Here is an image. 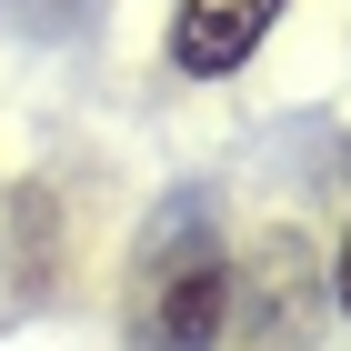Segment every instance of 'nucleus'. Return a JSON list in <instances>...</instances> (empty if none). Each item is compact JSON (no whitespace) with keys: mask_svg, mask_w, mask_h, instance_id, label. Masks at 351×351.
Masks as SVG:
<instances>
[{"mask_svg":"<svg viewBox=\"0 0 351 351\" xmlns=\"http://www.w3.org/2000/svg\"><path fill=\"white\" fill-rule=\"evenodd\" d=\"M231 281H241L231 241H221L201 211H171L161 231L141 241L131 291H121L131 351H221V331H231Z\"/></svg>","mask_w":351,"mask_h":351,"instance_id":"obj_1","label":"nucleus"},{"mask_svg":"<svg viewBox=\"0 0 351 351\" xmlns=\"http://www.w3.org/2000/svg\"><path fill=\"white\" fill-rule=\"evenodd\" d=\"M331 301L351 311V221H341V251H331Z\"/></svg>","mask_w":351,"mask_h":351,"instance_id":"obj_5","label":"nucleus"},{"mask_svg":"<svg viewBox=\"0 0 351 351\" xmlns=\"http://www.w3.org/2000/svg\"><path fill=\"white\" fill-rule=\"evenodd\" d=\"M311 322H322V271H311V251H301L291 231H271L241 261V281H231V331H221V351H301Z\"/></svg>","mask_w":351,"mask_h":351,"instance_id":"obj_2","label":"nucleus"},{"mask_svg":"<svg viewBox=\"0 0 351 351\" xmlns=\"http://www.w3.org/2000/svg\"><path fill=\"white\" fill-rule=\"evenodd\" d=\"M291 0H171V71L181 81H231L251 51L271 40Z\"/></svg>","mask_w":351,"mask_h":351,"instance_id":"obj_3","label":"nucleus"},{"mask_svg":"<svg viewBox=\"0 0 351 351\" xmlns=\"http://www.w3.org/2000/svg\"><path fill=\"white\" fill-rule=\"evenodd\" d=\"M21 21H30V30H71V21H81V0H21Z\"/></svg>","mask_w":351,"mask_h":351,"instance_id":"obj_4","label":"nucleus"}]
</instances>
